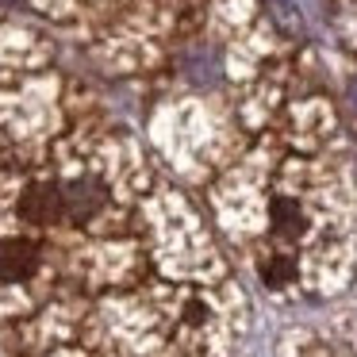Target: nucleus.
Listing matches in <instances>:
<instances>
[{
  "label": "nucleus",
  "instance_id": "obj_6",
  "mask_svg": "<svg viewBox=\"0 0 357 357\" xmlns=\"http://www.w3.org/2000/svg\"><path fill=\"white\" fill-rule=\"evenodd\" d=\"M181 315H185L188 326H204V319H208V307H204V300H185V307H181Z\"/></svg>",
  "mask_w": 357,
  "mask_h": 357
},
{
  "label": "nucleus",
  "instance_id": "obj_2",
  "mask_svg": "<svg viewBox=\"0 0 357 357\" xmlns=\"http://www.w3.org/2000/svg\"><path fill=\"white\" fill-rule=\"evenodd\" d=\"M20 215H24L31 227L62 223V185H50V181L27 185L24 196H20Z\"/></svg>",
  "mask_w": 357,
  "mask_h": 357
},
{
  "label": "nucleus",
  "instance_id": "obj_5",
  "mask_svg": "<svg viewBox=\"0 0 357 357\" xmlns=\"http://www.w3.org/2000/svg\"><path fill=\"white\" fill-rule=\"evenodd\" d=\"M292 277H296V265H292V257H284V254L269 257V261L261 265V280L269 288H288V284H292Z\"/></svg>",
  "mask_w": 357,
  "mask_h": 357
},
{
  "label": "nucleus",
  "instance_id": "obj_4",
  "mask_svg": "<svg viewBox=\"0 0 357 357\" xmlns=\"http://www.w3.org/2000/svg\"><path fill=\"white\" fill-rule=\"evenodd\" d=\"M269 219H273V231L284 234V238H296V234L307 227V219H303V211H300L296 200H273Z\"/></svg>",
  "mask_w": 357,
  "mask_h": 357
},
{
  "label": "nucleus",
  "instance_id": "obj_3",
  "mask_svg": "<svg viewBox=\"0 0 357 357\" xmlns=\"http://www.w3.org/2000/svg\"><path fill=\"white\" fill-rule=\"evenodd\" d=\"M39 269V246L31 238H4L0 242V280H27Z\"/></svg>",
  "mask_w": 357,
  "mask_h": 357
},
{
  "label": "nucleus",
  "instance_id": "obj_1",
  "mask_svg": "<svg viewBox=\"0 0 357 357\" xmlns=\"http://www.w3.org/2000/svg\"><path fill=\"white\" fill-rule=\"evenodd\" d=\"M104 204H108V188L96 177L70 181V185L62 188V219H70V223H77V227L89 223Z\"/></svg>",
  "mask_w": 357,
  "mask_h": 357
}]
</instances>
